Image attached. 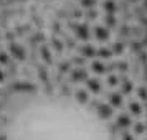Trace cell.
<instances>
[{
	"label": "cell",
	"mask_w": 147,
	"mask_h": 140,
	"mask_svg": "<svg viewBox=\"0 0 147 140\" xmlns=\"http://www.w3.org/2000/svg\"><path fill=\"white\" fill-rule=\"evenodd\" d=\"M7 140H111L106 127L68 99L36 97L12 117Z\"/></svg>",
	"instance_id": "obj_1"
}]
</instances>
